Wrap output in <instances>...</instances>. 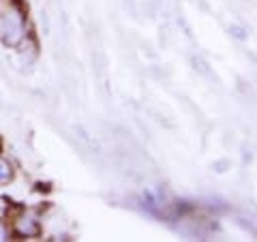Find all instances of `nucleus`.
Here are the masks:
<instances>
[{
    "instance_id": "obj_1",
    "label": "nucleus",
    "mask_w": 257,
    "mask_h": 242,
    "mask_svg": "<svg viewBox=\"0 0 257 242\" xmlns=\"http://www.w3.org/2000/svg\"><path fill=\"white\" fill-rule=\"evenodd\" d=\"M24 20L18 11H7L3 18H0V39L7 45H20L24 41Z\"/></svg>"
},
{
    "instance_id": "obj_2",
    "label": "nucleus",
    "mask_w": 257,
    "mask_h": 242,
    "mask_svg": "<svg viewBox=\"0 0 257 242\" xmlns=\"http://www.w3.org/2000/svg\"><path fill=\"white\" fill-rule=\"evenodd\" d=\"M18 233H22V236H39L41 233V227H39V221L32 219V216H24V219L18 221Z\"/></svg>"
},
{
    "instance_id": "obj_3",
    "label": "nucleus",
    "mask_w": 257,
    "mask_h": 242,
    "mask_svg": "<svg viewBox=\"0 0 257 242\" xmlns=\"http://www.w3.org/2000/svg\"><path fill=\"white\" fill-rule=\"evenodd\" d=\"M11 178H13V167L9 165V161L0 159V184L11 182Z\"/></svg>"
},
{
    "instance_id": "obj_4",
    "label": "nucleus",
    "mask_w": 257,
    "mask_h": 242,
    "mask_svg": "<svg viewBox=\"0 0 257 242\" xmlns=\"http://www.w3.org/2000/svg\"><path fill=\"white\" fill-rule=\"evenodd\" d=\"M229 32H231V37H236V39H246V30L242 26H229Z\"/></svg>"
}]
</instances>
